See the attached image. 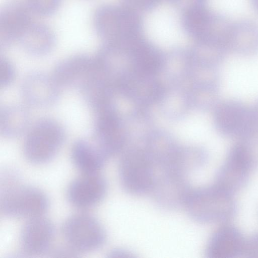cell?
<instances>
[{
  "mask_svg": "<svg viewBox=\"0 0 258 258\" xmlns=\"http://www.w3.org/2000/svg\"><path fill=\"white\" fill-rule=\"evenodd\" d=\"M60 0H26V5L33 14L47 15L54 12Z\"/></svg>",
  "mask_w": 258,
  "mask_h": 258,
  "instance_id": "obj_14",
  "label": "cell"
},
{
  "mask_svg": "<svg viewBox=\"0 0 258 258\" xmlns=\"http://www.w3.org/2000/svg\"><path fill=\"white\" fill-rule=\"evenodd\" d=\"M29 121V114L25 107L19 105H8L1 110V133L8 138L17 137L27 130Z\"/></svg>",
  "mask_w": 258,
  "mask_h": 258,
  "instance_id": "obj_12",
  "label": "cell"
},
{
  "mask_svg": "<svg viewBox=\"0 0 258 258\" xmlns=\"http://www.w3.org/2000/svg\"><path fill=\"white\" fill-rule=\"evenodd\" d=\"M19 42L29 53L40 55L47 53L52 48L55 37L47 26L32 21L22 34Z\"/></svg>",
  "mask_w": 258,
  "mask_h": 258,
  "instance_id": "obj_10",
  "label": "cell"
},
{
  "mask_svg": "<svg viewBox=\"0 0 258 258\" xmlns=\"http://www.w3.org/2000/svg\"><path fill=\"white\" fill-rule=\"evenodd\" d=\"M15 70L10 62L2 60L0 63V84L6 86L10 83L14 78Z\"/></svg>",
  "mask_w": 258,
  "mask_h": 258,
  "instance_id": "obj_16",
  "label": "cell"
},
{
  "mask_svg": "<svg viewBox=\"0 0 258 258\" xmlns=\"http://www.w3.org/2000/svg\"><path fill=\"white\" fill-rule=\"evenodd\" d=\"M241 138H258V99L250 105V116L246 129Z\"/></svg>",
  "mask_w": 258,
  "mask_h": 258,
  "instance_id": "obj_15",
  "label": "cell"
},
{
  "mask_svg": "<svg viewBox=\"0 0 258 258\" xmlns=\"http://www.w3.org/2000/svg\"><path fill=\"white\" fill-rule=\"evenodd\" d=\"M47 207V198L42 191L15 183L7 185L0 200L1 212L12 217L31 219L42 216Z\"/></svg>",
  "mask_w": 258,
  "mask_h": 258,
  "instance_id": "obj_1",
  "label": "cell"
},
{
  "mask_svg": "<svg viewBox=\"0 0 258 258\" xmlns=\"http://www.w3.org/2000/svg\"><path fill=\"white\" fill-rule=\"evenodd\" d=\"M32 13L26 4L12 2L3 9L0 16V42L4 46L19 41L32 22Z\"/></svg>",
  "mask_w": 258,
  "mask_h": 258,
  "instance_id": "obj_6",
  "label": "cell"
},
{
  "mask_svg": "<svg viewBox=\"0 0 258 258\" xmlns=\"http://www.w3.org/2000/svg\"><path fill=\"white\" fill-rule=\"evenodd\" d=\"M81 92L88 105L94 111H100L105 99V86L102 73L95 67H92L80 84Z\"/></svg>",
  "mask_w": 258,
  "mask_h": 258,
  "instance_id": "obj_13",
  "label": "cell"
},
{
  "mask_svg": "<svg viewBox=\"0 0 258 258\" xmlns=\"http://www.w3.org/2000/svg\"><path fill=\"white\" fill-rule=\"evenodd\" d=\"M93 59L84 54L70 56L57 63L51 76L61 86L80 84L90 71Z\"/></svg>",
  "mask_w": 258,
  "mask_h": 258,
  "instance_id": "obj_9",
  "label": "cell"
},
{
  "mask_svg": "<svg viewBox=\"0 0 258 258\" xmlns=\"http://www.w3.org/2000/svg\"><path fill=\"white\" fill-rule=\"evenodd\" d=\"M105 185L97 173L83 174L75 179L69 185L67 195L74 206L86 209L98 203L103 196Z\"/></svg>",
  "mask_w": 258,
  "mask_h": 258,
  "instance_id": "obj_7",
  "label": "cell"
},
{
  "mask_svg": "<svg viewBox=\"0 0 258 258\" xmlns=\"http://www.w3.org/2000/svg\"><path fill=\"white\" fill-rule=\"evenodd\" d=\"M71 158L82 173H97L102 165V155L92 142L76 141L72 147Z\"/></svg>",
  "mask_w": 258,
  "mask_h": 258,
  "instance_id": "obj_11",
  "label": "cell"
},
{
  "mask_svg": "<svg viewBox=\"0 0 258 258\" xmlns=\"http://www.w3.org/2000/svg\"><path fill=\"white\" fill-rule=\"evenodd\" d=\"M63 138V129L57 121L51 119L39 120L26 138L24 144L25 156L33 163L46 162L55 154Z\"/></svg>",
  "mask_w": 258,
  "mask_h": 258,
  "instance_id": "obj_2",
  "label": "cell"
},
{
  "mask_svg": "<svg viewBox=\"0 0 258 258\" xmlns=\"http://www.w3.org/2000/svg\"><path fill=\"white\" fill-rule=\"evenodd\" d=\"M249 115L250 106L235 99L224 100L216 108V126L224 135L241 137L246 129Z\"/></svg>",
  "mask_w": 258,
  "mask_h": 258,
  "instance_id": "obj_4",
  "label": "cell"
},
{
  "mask_svg": "<svg viewBox=\"0 0 258 258\" xmlns=\"http://www.w3.org/2000/svg\"><path fill=\"white\" fill-rule=\"evenodd\" d=\"M63 238L68 246L77 251H89L102 244L103 230L93 216L78 213L67 218L62 226Z\"/></svg>",
  "mask_w": 258,
  "mask_h": 258,
  "instance_id": "obj_3",
  "label": "cell"
},
{
  "mask_svg": "<svg viewBox=\"0 0 258 258\" xmlns=\"http://www.w3.org/2000/svg\"><path fill=\"white\" fill-rule=\"evenodd\" d=\"M53 235V228L48 219L42 216L29 219L21 232V247L28 254H40L48 248Z\"/></svg>",
  "mask_w": 258,
  "mask_h": 258,
  "instance_id": "obj_8",
  "label": "cell"
},
{
  "mask_svg": "<svg viewBox=\"0 0 258 258\" xmlns=\"http://www.w3.org/2000/svg\"><path fill=\"white\" fill-rule=\"evenodd\" d=\"M60 87L52 76L41 72H32L23 81L22 95L25 102L31 106L46 107L57 99Z\"/></svg>",
  "mask_w": 258,
  "mask_h": 258,
  "instance_id": "obj_5",
  "label": "cell"
}]
</instances>
